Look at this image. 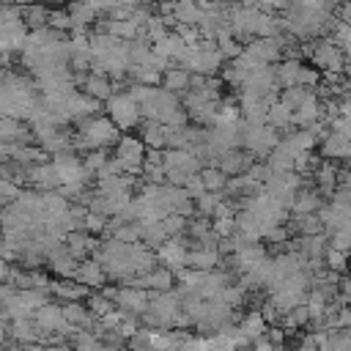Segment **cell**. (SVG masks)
<instances>
[{
  "mask_svg": "<svg viewBox=\"0 0 351 351\" xmlns=\"http://www.w3.org/2000/svg\"><path fill=\"white\" fill-rule=\"evenodd\" d=\"M107 112H110V118H112V123H115L118 129H132V126H137L140 118H143L140 104L129 96V90H126V93H112V96L107 99Z\"/></svg>",
  "mask_w": 351,
  "mask_h": 351,
  "instance_id": "1",
  "label": "cell"
},
{
  "mask_svg": "<svg viewBox=\"0 0 351 351\" xmlns=\"http://www.w3.org/2000/svg\"><path fill=\"white\" fill-rule=\"evenodd\" d=\"M145 143L143 137H118V145H115V156L123 162V170L126 173H140L143 170V159H145Z\"/></svg>",
  "mask_w": 351,
  "mask_h": 351,
  "instance_id": "2",
  "label": "cell"
},
{
  "mask_svg": "<svg viewBox=\"0 0 351 351\" xmlns=\"http://www.w3.org/2000/svg\"><path fill=\"white\" fill-rule=\"evenodd\" d=\"M186 255H189V250H186V241H184L181 233H178V236H167V239L156 247V258H159L165 266H170L173 271H181V269L186 266Z\"/></svg>",
  "mask_w": 351,
  "mask_h": 351,
  "instance_id": "3",
  "label": "cell"
},
{
  "mask_svg": "<svg viewBox=\"0 0 351 351\" xmlns=\"http://www.w3.org/2000/svg\"><path fill=\"white\" fill-rule=\"evenodd\" d=\"M313 63H315L318 69L335 74V71H340V69L346 66V52L340 49L337 41H321V44L313 49Z\"/></svg>",
  "mask_w": 351,
  "mask_h": 351,
  "instance_id": "4",
  "label": "cell"
},
{
  "mask_svg": "<svg viewBox=\"0 0 351 351\" xmlns=\"http://www.w3.org/2000/svg\"><path fill=\"white\" fill-rule=\"evenodd\" d=\"M88 96H93V99H99V101H107L112 93H115V82L107 77V74H88V80L80 85Z\"/></svg>",
  "mask_w": 351,
  "mask_h": 351,
  "instance_id": "5",
  "label": "cell"
},
{
  "mask_svg": "<svg viewBox=\"0 0 351 351\" xmlns=\"http://www.w3.org/2000/svg\"><path fill=\"white\" fill-rule=\"evenodd\" d=\"M74 280H77V282H85L88 288H96V285H104L107 271H104V266H101L96 258H90V261H80Z\"/></svg>",
  "mask_w": 351,
  "mask_h": 351,
  "instance_id": "6",
  "label": "cell"
},
{
  "mask_svg": "<svg viewBox=\"0 0 351 351\" xmlns=\"http://www.w3.org/2000/svg\"><path fill=\"white\" fill-rule=\"evenodd\" d=\"M189 85H192V71H186L184 66H170L162 71V88H167L173 93L189 90Z\"/></svg>",
  "mask_w": 351,
  "mask_h": 351,
  "instance_id": "7",
  "label": "cell"
},
{
  "mask_svg": "<svg viewBox=\"0 0 351 351\" xmlns=\"http://www.w3.org/2000/svg\"><path fill=\"white\" fill-rule=\"evenodd\" d=\"M69 14H71V22H74V27L71 30H88V25L96 19V8H93V3L90 0H77V3H71V8H69Z\"/></svg>",
  "mask_w": 351,
  "mask_h": 351,
  "instance_id": "8",
  "label": "cell"
},
{
  "mask_svg": "<svg viewBox=\"0 0 351 351\" xmlns=\"http://www.w3.org/2000/svg\"><path fill=\"white\" fill-rule=\"evenodd\" d=\"M63 315H66V321H71L74 326H90V321H93V313H90L88 304H82V299L66 302V304H63Z\"/></svg>",
  "mask_w": 351,
  "mask_h": 351,
  "instance_id": "9",
  "label": "cell"
},
{
  "mask_svg": "<svg viewBox=\"0 0 351 351\" xmlns=\"http://www.w3.org/2000/svg\"><path fill=\"white\" fill-rule=\"evenodd\" d=\"M22 19H25V25L30 30H38V27H47L49 11L41 3H27V5H22Z\"/></svg>",
  "mask_w": 351,
  "mask_h": 351,
  "instance_id": "10",
  "label": "cell"
},
{
  "mask_svg": "<svg viewBox=\"0 0 351 351\" xmlns=\"http://www.w3.org/2000/svg\"><path fill=\"white\" fill-rule=\"evenodd\" d=\"M291 121H293V107H291V104H285L282 99L269 104V115H266V123H271L274 129H282V126H288Z\"/></svg>",
  "mask_w": 351,
  "mask_h": 351,
  "instance_id": "11",
  "label": "cell"
},
{
  "mask_svg": "<svg viewBox=\"0 0 351 351\" xmlns=\"http://www.w3.org/2000/svg\"><path fill=\"white\" fill-rule=\"evenodd\" d=\"M200 178H203V184H206V192H222L225 184H228V176H225L217 165L200 167Z\"/></svg>",
  "mask_w": 351,
  "mask_h": 351,
  "instance_id": "12",
  "label": "cell"
},
{
  "mask_svg": "<svg viewBox=\"0 0 351 351\" xmlns=\"http://www.w3.org/2000/svg\"><path fill=\"white\" fill-rule=\"evenodd\" d=\"M299 60H293V58H288V60H282L274 71H277V82H280V88H288V85H296V80H299Z\"/></svg>",
  "mask_w": 351,
  "mask_h": 351,
  "instance_id": "13",
  "label": "cell"
},
{
  "mask_svg": "<svg viewBox=\"0 0 351 351\" xmlns=\"http://www.w3.org/2000/svg\"><path fill=\"white\" fill-rule=\"evenodd\" d=\"M143 143H145V148H165V126L159 121H145Z\"/></svg>",
  "mask_w": 351,
  "mask_h": 351,
  "instance_id": "14",
  "label": "cell"
},
{
  "mask_svg": "<svg viewBox=\"0 0 351 351\" xmlns=\"http://www.w3.org/2000/svg\"><path fill=\"white\" fill-rule=\"evenodd\" d=\"M321 197L318 192H296L293 203H291V211H321Z\"/></svg>",
  "mask_w": 351,
  "mask_h": 351,
  "instance_id": "15",
  "label": "cell"
},
{
  "mask_svg": "<svg viewBox=\"0 0 351 351\" xmlns=\"http://www.w3.org/2000/svg\"><path fill=\"white\" fill-rule=\"evenodd\" d=\"M85 304H88V307H90V313H93V315H99V318H101V315H107V313H112V310L118 307L107 293H88Z\"/></svg>",
  "mask_w": 351,
  "mask_h": 351,
  "instance_id": "16",
  "label": "cell"
},
{
  "mask_svg": "<svg viewBox=\"0 0 351 351\" xmlns=\"http://www.w3.org/2000/svg\"><path fill=\"white\" fill-rule=\"evenodd\" d=\"M107 151L104 148H90V151H85V159H82V165L96 176V170H101L104 165H107Z\"/></svg>",
  "mask_w": 351,
  "mask_h": 351,
  "instance_id": "17",
  "label": "cell"
},
{
  "mask_svg": "<svg viewBox=\"0 0 351 351\" xmlns=\"http://www.w3.org/2000/svg\"><path fill=\"white\" fill-rule=\"evenodd\" d=\"M49 27H55V30H71L74 27V22H71V14H66V11H49V22H47Z\"/></svg>",
  "mask_w": 351,
  "mask_h": 351,
  "instance_id": "18",
  "label": "cell"
},
{
  "mask_svg": "<svg viewBox=\"0 0 351 351\" xmlns=\"http://www.w3.org/2000/svg\"><path fill=\"white\" fill-rule=\"evenodd\" d=\"M11 271H14V266H11V261H5V258H0V282H8V277H11Z\"/></svg>",
  "mask_w": 351,
  "mask_h": 351,
  "instance_id": "19",
  "label": "cell"
},
{
  "mask_svg": "<svg viewBox=\"0 0 351 351\" xmlns=\"http://www.w3.org/2000/svg\"><path fill=\"white\" fill-rule=\"evenodd\" d=\"M90 3H93L96 11H107V14H110V8H115L121 0H90Z\"/></svg>",
  "mask_w": 351,
  "mask_h": 351,
  "instance_id": "20",
  "label": "cell"
},
{
  "mask_svg": "<svg viewBox=\"0 0 351 351\" xmlns=\"http://www.w3.org/2000/svg\"><path fill=\"white\" fill-rule=\"evenodd\" d=\"M14 3H19V5H27V3H30V0H14Z\"/></svg>",
  "mask_w": 351,
  "mask_h": 351,
  "instance_id": "21",
  "label": "cell"
}]
</instances>
